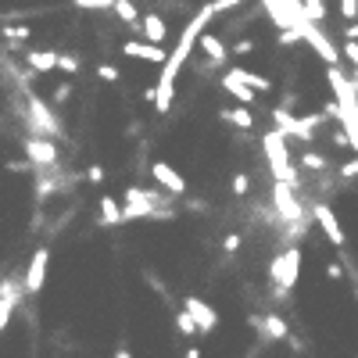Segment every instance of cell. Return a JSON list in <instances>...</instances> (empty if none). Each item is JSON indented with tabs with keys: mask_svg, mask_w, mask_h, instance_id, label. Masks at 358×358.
Masks as SVG:
<instances>
[{
	"mask_svg": "<svg viewBox=\"0 0 358 358\" xmlns=\"http://www.w3.org/2000/svg\"><path fill=\"white\" fill-rule=\"evenodd\" d=\"M212 18H215L212 4H204V8L187 22L183 33H179L176 50H172V54H165V62H162V76H158V86H155V108H158V115H169V111H172V101H176V79H179V72H183V65L190 62V50L197 47L201 29H208V22H212Z\"/></svg>",
	"mask_w": 358,
	"mask_h": 358,
	"instance_id": "cell-1",
	"label": "cell"
},
{
	"mask_svg": "<svg viewBox=\"0 0 358 358\" xmlns=\"http://www.w3.org/2000/svg\"><path fill=\"white\" fill-rule=\"evenodd\" d=\"M326 79H330V90H334V104L341 111L337 122H344V133L351 143H358V90H355V79L344 76L337 65L326 69Z\"/></svg>",
	"mask_w": 358,
	"mask_h": 358,
	"instance_id": "cell-2",
	"label": "cell"
},
{
	"mask_svg": "<svg viewBox=\"0 0 358 358\" xmlns=\"http://www.w3.org/2000/svg\"><path fill=\"white\" fill-rule=\"evenodd\" d=\"M262 147H265V158H268V169H273L276 183H287V187L294 190L297 183H301V176H297V169H294V162H290L287 140H283L276 129H268V133L262 136Z\"/></svg>",
	"mask_w": 358,
	"mask_h": 358,
	"instance_id": "cell-3",
	"label": "cell"
},
{
	"mask_svg": "<svg viewBox=\"0 0 358 358\" xmlns=\"http://www.w3.org/2000/svg\"><path fill=\"white\" fill-rule=\"evenodd\" d=\"M297 276H301V248L280 251L273 265H268V280L276 287V297H290V290L297 287Z\"/></svg>",
	"mask_w": 358,
	"mask_h": 358,
	"instance_id": "cell-4",
	"label": "cell"
},
{
	"mask_svg": "<svg viewBox=\"0 0 358 358\" xmlns=\"http://www.w3.org/2000/svg\"><path fill=\"white\" fill-rule=\"evenodd\" d=\"M25 108H29V133L33 136H47V140L62 136V118H57L54 108L40 94H33L29 86H25Z\"/></svg>",
	"mask_w": 358,
	"mask_h": 358,
	"instance_id": "cell-5",
	"label": "cell"
},
{
	"mask_svg": "<svg viewBox=\"0 0 358 358\" xmlns=\"http://www.w3.org/2000/svg\"><path fill=\"white\" fill-rule=\"evenodd\" d=\"M165 194H155V190H140V187H129L126 190V204H122V222H136V219H151L158 208H165Z\"/></svg>",
	"mask_w": 358,
	"mask_h": 358,
	"instance_id": "cell-6",
	"label": "cell"
},
{
	"mask_svg": "<svg viewBox=\"0 0 358 358\" xmlns=\"http://www.w3.org/2000/svg\"><path fill=\"white\" fill-rule=\"evenodd\" d=\"M273 208L287 226H305V204L297 201V194L287 183H273Z\"/></svg>",
	"mask_w": 358,
	"mask_h": 358,
	"instance_id": "cell-7",
	"label": "cell"
},
{
	"mask_svg": "<svg viewBox=\"0 0 358 358\" xmlns=\"http://www.w3.org/2000/svg\"><path fill=\"white\" fill-rule=\"evenodd\" d=\"M22 151H25V158H29V169H54L57 165V143L54 140H47V136H33L29 133L25 136V143H22Z\"/></svg>",
	"mask_w": 358,
	"mask_h": 358,
	"instance_id": "cell-8",
	"label": "cell"
},
{
	"mask_svg": "<svg viewBox=\"0 0 358 358\" xmlns=\"http://www.w3.org/2000/svg\"><path fill=\"white\" fill-rule=\"evenodd\" d=\"M273 126H276V133L283 136V140H301V143H312L315 140V129H308L305 126V118L301 115H294L290 108H276L273 111Z\"/></svg>",
	"mask_w": 358,
	"mask_h": 358,
	"instance_id": "cell-9",
	"label": "cell"
},
{
	"mask_svg": "<svg viewBox=\"0 0 358 358\" xmlns=\"http://www.w3.org/2000/svg\"><path fill=\"white\" fill-rule=\"evenodd\" d=\"M297 36H301V40H305L312 50H315V57H322V62H326V69L341 62V54H337V47H334L330 40H326L322 25H312V22H305V25H297Z\"/></svg>",
	"mask_w": 358,
	"mask_h": 358,
	"instance_id": "cell-10",
	"label": "cell"
},
{
	"mask_svg": "<svg viewBox=\"0 0 358 358\" xmlns=\"http://www.w3.org/2000/svg\"><path fill=\"white\" fill-rule=\"evenodd\" d=\"M47 268H50V251L40 248L33 258H29V268H25V276H22V294L36 297L43 290V283H47Z\"/></svg>",
	"mask_w": 358,
	"mask_h": 358,
	"instance_id": "cell-11",
	"label": "cell"
},
{
	"mask_svg": "<svg viewBox=\"0 0 358 358\" xmlns=\"http://www.w3.org/2000/svg\"><path fill=\"white\" fill-rule=\"evenodd\" d=\"M183 312L194 319V326H197V334H212L215 326H219V312L208 305V301H201L197 294H187L183 297Z\"/></svg>",
	"mask_w": 358,
	"mask_h": 358,
	"instance_id": "cell-12",
	"label": "cell"
},
{
	"mask_svg": "<svg viewBox=\"0 0 358 358\" xmlns=\"http://www.w3.org/2000/svg\"><path fill=\"white\" fill-rule=\"evenodd\" d=\"M312 219L319 222L322 236H326V241H330L334 248H344V244H348V233L341 229V222H337V215H334V208L326 204V201H315V208H312Z\"/></svg>",
	"mask_w": 358,
	"mask_h": 358,
	"instance_id": "cell-13",
	"label": "cell"
},
{
	"mask_svg": "<svg viewBox=\"0 0 358 358\" xmlns=\"http://www.w3.org/2000/svg\"><path fill=\"white\" fill-rule=\"evenodd\" d=\"M151 176H155V183H158L165 194H172V197H183V194H187V179L179 176V169H172L169 162H155V165H151Z\"/></svg>",
	"mask_w": 358,
	"mask_h": 358,
	"instance_id": "cell-14",
	"label": "cell"
},
{
	"mask_svg": "<svg viewBox=\"0 0 358 358\" xmlns=\"http://www.w3.org/2000/svg\"><path fill=\"white\" fill-rule=\"evenodd\" d=\"M251 326H255V330H258L265 341H287V337H290V326H287V319H283V315H276V312L251 319Z\"/></svg>",
	"mask_w": 358,
	"mask_h": 358,
	"instance_id": "cell-15",
	"label": "cell"
},
{
	"mask_svg": "<svg viewBox=\"0 0 358 358\" xmlns=\"http://www.w3.org/2000/svg\"><path fill=\"white\" fill-rule=\"evenodd\" d=\"M140 36H143V43L162 47V43L169 40V25H165V18H162V15H143V22H140Z\"/></svg>",
	"mask_w": 358,
	"mask_h": 358,
	"instance_id": "cell-16",
	"label": "cell"
},
{
	"mask_svg": "<svg viewBox=\"0 0 358 358\" xmlns=\"http://www.w3.org/2000/svg\"><path fill=\"white\" fill-rule=\"evenodd\" d=\"M22 62H25L29 72L43 76V72H54V69H57V50H33V47H29Z\"/></svg>",
	"mask_w": 358,
	"mask_h": 358,
	"instance_id": "cell-17",
	"label": "cell"
},
{
	"mask_svg": "<svg viewBox=\"0 0 358 358\" xmlns=\"http://www.w3.org/2000/svg\"><path fill=\"white\" fill-rule=\"evenodd\" d=\"M122 54H129V57H140V62H151V65H162L165 62V47H155V43H140V40H129V43H122Z\"/></svg>",
	"mask_w": 358,
	"mask_h": 358,
	"instance_id": "cell-18",
	"label": "cell"
},
{
	"mask_svg": "<svg viewBox=\"0 0 358 358\" xmlns=\"http://www.w3.org/2000/svg\"><path fill=\"white\" fill-rule=\"evenodd\" d=\"M226 76H229V79H236V83H244V86L251 90V94H268V90H273L268 76H262V72H248V69H241V65H233Z\"/></svg>",
	"mask_w": 358,
	"mask_h": 358,
	"instance_id": "cell-19",
	"label": "cell"
},
{
	"mask_svg": "<svg viewBox=\"0 0 358 358\" xmlns=\"http://www.w3.org/2000/svg\"><path fill=\"white\" fill-rule=\"evenodd\" d=\"M197 43H201V50L208 54V65H226L229 50H226V43H222L215 33H201V36H197Z\"/></svg>",
	"mask_w": 358,
	"mask_h": 358,
	"instance_id": "cell-20",
	"label": "cell"
},
{
	"mask_svg": "<svg viewBox=\"0 0 358 358\" xmlns=\"http://www.w3.org/2000/svg\"><path fill=\"white\" fill-rule=\"evenodd\" d=\"M97 219H101V226H118L122 222V204H118L115 197H97Z\"/></svg>",
	"mask_w": 358,
	"mask_h": 358,
	"instance_id": "cell-21",
	"label": "cell"
},
{
	"mask_svg": "<svg viewBox=\"0 0 358 358\" xmlns=\"http://www.w3.org/2000/svg\"><path fill=\"white\" fill-rule=\"evenodd\" d=\"M219 115L226 118L229 126H236V129H255V115L248 108H241V104H236V108H222Z\"/></svg>",
	"mask_w": 358,
	"mask_h": 358,
	"instance_id": "cell-22",
	"label": "cell"
},
{
	"mask_svg": "<svg viewBox=\"0 0 358 358\" xmlns=\"http://www.w3.org/2000/svg\"><path fill=\"white\" fill-rule=\"evenodd\" d=\"M111 11H115L118 18H122V22L133 29V33H140V11H136V4H133V0H115V4H111Z\"/></svg>",
	"mask_w": 358,
	"mask_h": 358,
	"instance_id": "cell-23",
	"label": "cell"
},
{
	"mask_svg": "<svg viewBox=\"0 0 358 358\" xmlns=\"http://www.w3.org/2000/svg\"><path fill=\"white\" fill-rule=\"evenodd\" d=\"M222 90H226V94L229 97H236V101H241V108H248L258 94H251V90L244 86V83H236V79H229V76H222Z\"/></svg>",
	"mask_w": 358,
	"mask_h": 358,
	"instance_id": "cell-24",
	"label": "cell"
},
{
	"mask_svg": "<svg viewBox=\"0 0 358 358\" xmlns=\"http://www.w3.org/2000/svg\"><path fill=\"white\" fill-rule=\"evenodd\" d=\"M301 169H308V172H326V169H330V162H326L319 151H305V155H301Z\"/></svg>",
	"mask_w": 358,
	"mask_h": 358,
	"instance_id": "cell-25",
	"label": "cell"
},
{
	"mask_svg": "<svg viewBox=\"0 0 358 358\" xmlns=\"http://www.w3.org/2000/svg\"><path fill=\"white\" fill-rule=\"evenodd\" d=\"M0 36L11 40V43H22V40L33 36V29H29V25H4V29H0Z\"/></svg>",
	"mask_w": 358,
	"mask_h": 358,
	"instance_id": "cell-26",
	"label": "cell"
},
{
	"mask_svg": "<svg viewBox=\"0 0 358 358\" xmlns=\"http://www.w3.org/2000/svg\"><path fill=\"white\" fill-rule=\"evenodd\" d=\"M172 322H176V330L183 334V337H194V334H197V326H194V319H190V315H187L183 308H179V312L172 315Z\"/></svg>",
	"mask_w": 358,
	"mask_h": 358,
	"instance_id": "cell-27",
	"label": "cell"
},
{
	"mask_svg": "<svg viewBox=\"0 0 358 358\" xmlns=\"http://www.w3.org/2000/svg\"><path fill=\"white\" fill-rule=\"evenodd\" d=\"M57 69H62V72H69V76H76V72L83 69L79 54H57Z\"/></svg>",
	"mask_w": 358,
	"mask_h": 358,
	"instance_id": "cell-28",
	"label": "cell"
},
{
	"mask_svg": "<svg viewBox=\"0 0 358 358\" xmlns=\"http://www.w3.org/2000/svg\"><path fill=\"white\" fill-rule=\"evenodd\" d=\"M248 190H251V176L248 172H236L233 176V194L236 197H248Z\"/></svg>",
	"mask_w": 358,
	"mask_h": 358,
	"instance_id": "cell-29",
	"label": "cell"
},
{
	"mask_svg": "<svg viewBox=\"0 0 358 358\" xmlns=\"http://www.w3.org/2000/svg\"><path fill=\"white\" fill-rule=\"evenodd\" d=\"M76 8H83V11H108L115 0H72Z\"/></svg>",
	"mask_w": 358,
	"mask_h": 358,
	"instance_id": "cell-30",
	"label": "cell"
},
{
	"mask_svg": "<svg viewBox=\"0 0 358 358\" xmlns=\"http://www.w3.org/2000/svg\"><path fill=\"white\" fill-rule=\"evenodd\" d=\"M15 308H18V301H0V334L8 330V322H11Z\"/></svg>",
	"mask_w": 358,
	"mask_h": 358,
	"instance_id": "cell-31",
	"label": "cell"
},
{
	"mask_svg": "<svg viewBox=\"0 0 358 358\" xmlns=\"http://www.w3.org/2000/svg\"><path fill=\"white\" fill-rule=\"evenodd\" d=\"M208 4H212L215 15H222V11H236L241 4H248V0H208Z\"/></svg>",
	"mask_w": 358,
	"mask_h": 358,
	"instance_id": "cell-32",
	"label": "cell"
},
{
	"mask_svg": "<svg viewBox=\"0 0 358 358\" xmlns=\"http://www.w3.org/2000/svg\"><path fill=\"white\" fill-rule=\"evenodd\" d=\"M222 251H226V255H236V251H241V233H226Z\"/></svg>",
	"mask_w": 358,
	"mask_h": 358,
	"instance_id": "cell-33",
	"label": "cell"
},
{
	"mask_svg": "<svg viewBox=\"0 0 358 358\" xmlns=\"http://www.w3.org/2000/svg\"><path fill=\"white\" fill-rule=\"evenodd\" d=\"M294 43H301L297 29H280V47H294Z\"/></svg>",
	"mask_w": 358,
	"mask_h": 358,
	"instance_id": "cell-34",
	"label": "cell"
},
{
	"mask_svg": "<svg viewBox=\"0 0 358 358\" xmlns=\"http://www.w3.org/2000/svg\"><path fill=\"white\" fill-rule=\"evenodd\" d=\"M97 76H101L104 83H118V79H122V72H118L115 65H101V69H97Z\"/></svg>",
	"mask_w": 358,
	"mask_h": 358,
	"instance_id": "cell-35",
	"label": "cell"
},
{
	"mask_svg": "<svg viewBox=\"0 0 358 358\" xmlns=\"http://www.w3.org/2000/svg\"><path fill=\"white\" fill-rule=\"evenodd\" d=\"M69 97H72V83H62V86L54 90V104H65Z\"/></svg>",
	"mask_w": 358,
	"mask_h": 358,
	"instance_id": "cell-36",
	"label": "cell"
},
{
	"mask_svg": "<svg viewBox=\"0 0 358 358\" xmlns=\"http://www.w3.org/2000/svg\"><path fill=\"white\" fill-rule=\"evenodd\" d=\"M344 57H348V65H358V40L344 43Z\"/></svg>",
	"mask_w": 358,
	"mask_h": 358,
	"instance_id": "cell-37",
	"label": "cell"
},
{
	"mask_svg": "<svg viewBox=\"0 0 358 358\" xmlns=\"http://www.w3.org/2000/svg\"><path fill=\"white\" fill-rule=\"evenodd\" d=\"M86 179H90L94 187H97V183H104V169H101V165H90V169H86Z\"/></svg>",
	"mask_w": 358,
	"mask_h": 358,
	"instance_id": "cell-38",
	"label": "cell"
},
{
	"mask_svg": "<svg viewBox=\"0 0 358 358\" xmlns=\"http://www.w3.org/2000/svg\"><path fill=\"white\" fill-rule=\"evenodd\" d=\"M355 176H358V162L351 158L348 165H341V179H355Z\"/></svg>",
	"mask_w": 358,
	"mask_h": 358,
	"instance_id": "cell-39",
	"label": "cell"
},
{
	"mask_svg": "<svg viewBox=\"0 0 358 358\" xmlns=\"http://www.w3.org/2000/svg\"><path fill=\"white\" fill-rule=\"evenodd\" d=\"M355 8H358L355 0H341V15H344L348 22H355Z\"/></svg>",
	"mask_w": 358,
	"mask_h": 358,
	"instance_id": "cell-40",
	"label": "cell"
},
{
	"mask_svg": "<svg viewBox=\"0 0 358 358\" xmlns=\"http://www.w3.org/2000/svg\"><path fill=\"white\" fill-rule=\"evenodd\" d=\"M334 147H348V151H355L358 143H351V140H348V133H334Z\"/></svg>",
	"mask_w": 358,
	"mask_h": 358,
	"instance_id": "cell-41",
	"label": "cell"
},
{
	"mask_svg": "<svg viewBox=\"0 0 358 358\" xmlns=\"http://www.w3.org/2000/svg\"><path fill=\"white\" fill-rule=\"evenodd\" d=\"M255 47H258L255 40H241V43H236V47H233V54H251Z\"/></svg>",
	"mask_w": 358,
	"mask_h": 358,
	"instance_id": "cell-42",
	"label": "cell"
},
{
	"mask_svg": "<svg viewBox=\"0 0 358 358\" xmlns=\"http://www.w3.org/2000/svg\"><path fill=\"white\" fill-rule=\"evenodd\" d=\"M326 276H330V280H341V276H344V265H337V262H334L330 268H326Z\"/></svg>",
	"mask_w": 358,
	"mask_h": 358,
	"instance_id": "cell-43",
	"label": "cell"
},
{
	"mask_svg": "<svg viewBox=\"0 0 358 358\" xmlns=\"http://www.w3.org/2000/svg\"><path fill=\"white\" fill-rule=\"evenodd\" d=\"M344 36H348V40H358V25H355V22H348V29H344Z\"/></svg>",
	"mask_w": 358,
	"mask_h": 358,
	"instance_id": "cell-44",
	"label": "cell"
},
{
	"mask_svg": "<svg viewBox=\"0 0 358 358\" xmlns=\"http://www.w3.org/2000/svg\"><path fill=\"white\" fill-rule=\"evenodd\" d=\"M187 358H201V348H187Z\"/></svg>",
	"mask_w": 358,
	"mask_h": 358,
	"instance_id": "cell-45",
	"label": "cell"
},
{
	"mask_svg": "<svg viewBox=\"0 0 358 358\" xmlns=\"http://www.w3.org/2000/svg\"><path fill=\"white\" fill-rule=\"evenodd\" d=\"M115 358H133V355H129L126 348H118V351H115Z\"/></svg>",
	"mask_w": 358,
	"mask_h": 358,
	"instance_id": "cell-46",
	"label": "cell"
}]
</instances>
